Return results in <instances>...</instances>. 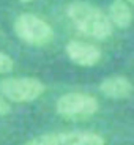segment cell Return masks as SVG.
<instances>
[{
    "label": "cell",
    "mask_w": 134,
    "mask_h": 145,
    "mask_svg": "<svg viewBox=\"0 0 134 145\" xmlns=\"http://www.w3.org/2000/svg\"><path fill=\"white\" fill-rule=\"evenodd\" d=\"M66 14L79 32L95 40H107L114 32V25L109 21L107 14L103 13V10H99L98 7L87 2L69 3L66 8Z\"/></svg>",
    "instance_id": "6da1fadb"
},
{
    "label": "cell",
    "mask_w": 134,
    "mask_h": 145,
    "mask_svg": "<svg viewBox=\"0 0 134 145\" xmlns=\"http://www.w3.org/2000/svg\"><path fill=\"white\" fill-rule=\"evenodd\" d=\"M14 33L22 43L29 46L41 47L54 40V30L49 22L33 13H22L13 24Z\"/></svg>",
    "instance_id": "7a4b0ae2"
},
{
    "label": "cell",
    "mask_w": 134,
    "mask_h": 145,
    "mask_svg": "<svg viewBox=\"0 0 134 145\" xmlns=\"http://www.w3.org/2000/svg\"><path fill=\"white\" fill-rule=\"evenodd\" d=\"M46 91L36 77H5L0 80V95L10 103H32Z\"/></svg>",
    "instance_id": "3957f363"
},
{
    "label": "cell",
    "mask_w": 134,
    "mask_h": 145,
    "mask_svg": "<svg viewBox=\"0 0 134 145\" xmlns=\"http://www.w3.org/2000/svg\"><path fill=\"white\" fill-rule=\"evenodd\" d=\"M99 109L98 99L87 93L69 91L62 95L55 103V110L60 117L68 120H85L95 115Z\"/></svg>",
    "instance_id": "277c9868"
},
{
    "label": "cell",
    "mask_w": 134,
    "mask_h": 145,
    "mask_svg": "<svg viewBox=\"0 0 134 145\" xmlns=\"http://www.w3.org/2000/svg\"><path fill=\"white\" fill-rule=\"evenodd\" d=\"M24 145H106V140L101 134L93 131L74 129L40 134Z\"/></svg>",
    "instance_id": "5b68a950"
},
{
    "label": "cell",
    "mask_w": 134,
    "mask_h": 145,
    "mask_svg": "<svg viewBox=\"0 0 134 145\" xmlns=\"http://www.w3.org/2000/svg\"><path fill=\"white\" fill-rule=\"evenodd\" d=\"M65 52L73 63H76L77 66H84V68L95 66L101 60V49L95 44L85 43V41H68Z\"/></svg>",
    "instance_id": "8992f818"
},
{
    "label": "cell",
    "mask_w": 134,
    "mask_h": 145,
    "mask_svg": "<svg viewBox=\"0 0 134 145\" xmlns=\"http://www.w3.org/2000/svg\"><path fill=\"white\" fill-rule=\"evenodd\" d=\"M133 90V82L125 76H109L99 84V91L110 99H125L131 96Z\"/></svg>",
    "instance_id": "52a82bcc"
},
{
    "label": "cell",
    "mask_w": 134,
    "mask_h": 145,
    "mask_svg": "<svg viewBox=\"0 0 134 145\" xmlns=\"http://www.w3.org/2000/svg\"><path fill=\"white\" fill-rule=\"evenodd\" d=\"M107 18L117 29H128L133 24L134 14L126 0H114L109 7Z\"/></svg>",
    "instance_id": "ba28073f"
},
{
    "label": "cell",
    "mask_w": 134,
    "mask_h": 145,
    "mask_svg": "<svg viewBox=\"0 0 134 145\" xmlns=\"http://www.w3.org/2000/svg\"><path fill=\"white\" fill-rule=\"evenodd\" d=\"M13 68H14L13 58L5 52H0V74H8L13 71Z\"/></svg>",
    "instance_id": "9c48e42d"
},
{
    "label": "cell",
    "mask_w": 134,
    "mask_h": 145,
    "mask_svg": "<svg viewBox=\"0 0 134 145\" xmlns=\"http://www.w3.org/2000/svg\"><path fill=\"white\" fill-rule=\"evenodd\" d=\"M11 112V106L10 103L7 101V99L0 95V117H3V115H8V114Z\"/></svg>",
    "instance_id": "30bf717a"
},
{
    "label": "cell",
    "mask_w": 134,
    "mask_h": 145,
    "mask_svg": "<svg viewBox=\"0 0 134 145\" xmlns=\"http://www.w3.org/2000/svg\"><path fill=\"white\" fill-rule=\"evenodd\" d=\"M21 3H32V2H36V0H19Z\"/></svg>",
    "instance_id": "8fae6325"
},
{
    "label": "cell",
    "mask_w": 134,
    "mask_h": 145,
    "mask_svg": "<svg viewBox=\"0 0 134 145\" xmlns=\"http://www.w3.org/2000/svg\"><path fill=\"white\" fill-rule=\"evenodd\" d=\"M126 2H128L129 5H133V7H134V0H126Z\"/></svg>",
    "instance_id": "7c38bea8"
}]
</instances>
